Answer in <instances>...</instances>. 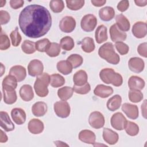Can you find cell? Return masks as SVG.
<instances>
[{"label":"cell","mask_w":147,"mask_h":147,"mask_svg":"<svg viewBox=\"0 0 147 147\" xmlns=\"http://www.w3.org/2000/svg\"><path fill=\"white\" fill-rule=\"evenodd\" d=\"M129 6V2L127 0L120 1L117 5V9L121 12L125 11Z\"/></svg>","instance_id":"obj_51"},{"label":"cell","mask_w":147,"mask_h":147,"mask_svg":"<svg viewBox=\"0 0 147 147\" xmlns=\"http://www.w3.org/2000/svg\"><path fill=\"white\" fill-rule=\"evenodd\" d=\"M67 60L70 63L74 68L80 67L83 62V57L78 54H72L67 57Z\"/></svg>","instance_id":"obj_38"},{"label":"cell","mask_w":147,"mask_h":147,"mask_svg":"<svg viewBox=\"0 0 147 147\" xmlns=\"http://www.w3.org/2000/svg\"><path fill=\"white\" fill-rule=\"evenodd\" d=\"M65 83V79L58 74H54L50 76V84L54 88L63 86Z\"/></svg>","instance_id":"obj_35"},{"label":"cell","mask_w":147,"mask_h":147,"mask_svg":"<svg viewBox=\"0 0 147 147\" xmlns=\"http://www.w3.org/2000/svg\"><path fill=\"white\" fill-rule=\"evenodd\" d=\"M73 89L74 92H76V94L83 95L86 94L90 92L91 90V87L90 84L87 82L85 84L81 86L74 85L73 87Z\"/></svg>","instance_id":"obj_46"},{"label":"cell","mask_w":147,"mask_h":147,"mask_svg":"<svg viewBox=\"0 0 147 147\" xmlns=\"http://www.w3.org/2000/svg\"><path fill=\"white\" fill-rule=\"evenodd\" d=\"M48 110L47 105L44 102H36L32 107L33 114L37 117L44 116Z\"/></svg>","instance_id":"obj_23"},{"label":"cell","mask_w":147,"mask_h":147,"mask_svg":"<svg viewBox=\"0 0 147 147\" xmlns=\"http://www.w3.org/2000/svg\"><path fill=\"white\" fill-rule=\"evenodd\" d=\"M54 142H55V144L57 146H68V145H67L65 143H64V142H63L62 141H56Z\"/></svg>","instance_id":"obj_57"},{"label":"cell","mask_w":147,"mask_h":147,"mask_svg":"<svg viewBox=\"0 0 147 147\" xmlns=\"http://www.w3.org/2000/svg\"><path fill=\"white\" fill-rule=\"evenodd\" d=\"M76 27V21L71 16L64 17L59 22L60 29L64 33L72 32Z\"/></svg>","instance_id":"obj_10"},{"label":"cell","mask_w":147,"mask_h":147,"mask_svg":"<svg viewBox=\"0 0 147 147\" xmlns=\"http://www.w3.org/2000/svg\"><path fill=\"white\" fill-rule=\"evenodd\" d=\"M97 24L96 17L91 14H86L83 17L80 22L81 28L83 30L90 32L94 30Z\"/></svg>","instance_id":"obj_5"},{"label":"cell","mask_w":147,"mask_h":147,"mask_svg":"<svg viewBox=\"0 0 147 147\" xmlns=\"http://www.w3.org/2000/svg\"><path fill=\"white\" fill-rule=\"evenodd\" d=\"M57 69L61 74L67 75L71 73L72 71V66L67 60H61L59 61L56 65Z\"/></svg>","instance_id":"obj_32"},{"label":"cell","mask_w":147,"mask_h":147,"mask_svg":"<svg viewBox=\"0 0 147 147\" xmlns=\"http://www.w3.org/2000/svg\"><path fill=\"white\" fill-rule=\"evenodd\" d=\"M94 93L95 95L99 97L106 98L113 93V89L110 86H107L103 84H98L95 88Z\"/></svg>","instance_id":"obj_19"},{"label":"cell","mask_w":147,"mask_h":147,"mask_svg":"<svg viewBox=\"0 0 147 147\" xmlns=\"http://www.w3.org/2000/svg\"><path fill=\"white\" fill-rule=\"evenodd\" d=\"M45 52L49 57H56L60 53V46L56 42H51Z\"/></svg>","instance_id":"obj_39"},{"label":"cell","mask_w":147,"mask_h":147,"mask_svg":"<svg viewBox=\"0 0 147 147\" xmlns=\"http://www.w3.org/2000/svg\"><path fill=\"white\" fill-rule=\"evenodd\" d=\"M134 2L137 6L140 7H144L147 5L146 0H135Z\"/></svg>","instance_id":"obj_56"},{"label":"cell","mask_w":147,"mask_h":147,"mask_svg":"<svg viewBox=\"0 0 147 147\" xmlns=\"http://www.w3.org/2000/svg\"><path fill=\"white\" fill-rule=\"evenodd\" d=\"M49 7L52 11L57 13L61 12L64 8V2L61 0H53L49 2Z\"/></svg>","instance_id":"obj_41"},{"label":"cell","mask_w":147,"mask_h":147,"mask_svg":"<svg viewBox=\"0 0 147 147\" xmlns=\"http://www.w3.org/2000/svg\"><path fill=\"white\" fill-rule=\"evenodd\" d=\"M146 23L142 21L136 22L132 28L133 34L138 38H142L145 37L147 33Z\"/></svg>","instance_id":"obj_13"},{"label":"cell","mask_w":147,"mask_h":147,"mask_svg":"<svg viewBox=\"0 0 147 147\" xmlns=\"http://www.w3.org/2000/svg\"><path fill=\"white\" fill-rule=\"evenodd\" d=\"M36 42L32 41L25 40L21 45L22 51L26 54H32L36 52Z\"/></svg>","instance_id":"obj_37"},{"label":"cell","mask_w":147,"mask_h":147,"mask_svg":"<svg viewBox=\"0 0 147 147\" xmlns=\"http://www.w3.org/2000/svg\"><path fill=\"white\" fill-rule=\"evenodd\" d=\"M81 48L86 53H91L95 49V44L93 38L85 37L81 41Z\"/></svg>","instance_id":"obj_34"},{"label":"cell","mask_w":147,"mask_h":147,"mask_svg":"<svg viewBox=\"0 0 147 147\" xmlns=\"http://www.w3.org/2000/svg\"><path fill=\"white\" fill-rule=\"evenodd\" d=\"M110 36L111 40L114 42L125 41L127 37L126 33L120 30L116 24H113L110 28Z\"/></svg>","instance_id":"obj_12"},{"label":"cell","mask_w":147,"mask_h":147,"mask_svg":"<svg viewBox=\"0 0 147 147\" xmlns=\"http://www.w3.org/2000/svg\"><path fill=\"white\" fill-rule=\"evenodd\" d=\"M129 99L133 103L140 102L143 98V94L140 90H130L129 91Z\"/></svg>","instance_id":"obj_44"},{"label":"cell","mask_w":147,"mask_h":147,"mask_svg":"<svg viewBox=\"0 0 147 147\" xmlns=\"http://www.w3.org/2000/svg\"><path fill=\"white\" fill-rule=\"evenodd\" d=\"M20 95L21 98L25 102L31 100L34 96V93L32 86L29 84L23 85L20 90Z\"/></svg>","instance_id":"obj_24"},{"label":"cell","mask_w":147,"mask_h":147,"mask_svg":"<svg viewBox=\"0 0 147 147\" xmlns=\"http://www.w3.org/2000/svg\"><path fill=\"white\" fill-rule=\"evenodd\" d=\"M98 55L100 57L111 64H118L120 61L119 56L115 52L114 45L111 42H108L103 44L99 48Z\"/></svg>","instance_id":"obj_2"},{"label":"cell","mask_w":147,"mask_h":147,"mask_svg":"<svg viewBox=\"0 0 147 147\" xmlns=\"http://www.w3.org/2000/svg\"><path fill=\"white\" fill-rule=\"evenodd\" d=\"M79 139L83 142L94 144L96 140L95 133L90 130H83L79 134Z\"/></svg>","instance_id":"obj_22"},{"label":"cell","mask_w":147,"mask_h":147,"mask_svg":"<svg viewBox=\"0 0 147 147\" xmlns=\"http://www.w3.org/2000/svg\"><path fill=\"white\" fill-rule=\"evenodd\" d=\"M122 110L128 118L131 119H136L138 117V109L136 105L125 103L122 106Z\"/></svg>","instance_id":"obj_14"},{"label":"cell","mask_w":147,"mask_h":147,"mask_svg":"<svg viewBox=\"0 0 147 147\" xmlns=\"http://www.w3.org/2000/svg\"><path fill=\"white\" fill-rule=\"evenodd\" d=\"M146 48H147L146 42H143L140 44L137 48V52L139 53V55L145 58L147 57Z\"/></svg>","instance_id":"obj_50"},{"label":"cell","mask_w":147,"mask_h":147,"mask_svg":"<svg viewBox=\"0 0 147 147\" xmlns=\"http://www.w3.org/2000/svg\"><path fill=\"white\" fill-rule=\"evenodd\" d=\"M8 140V138L7 135L2 130H0V142L5 143L7 142Z\"/></svg>","instance_id":"obj_54"},{"label":"cell","mask_w":147,"mask_h":147,"mask_svg":"<svg viewBox=\"0 0 147 147\" xmlns=\"http://www.w3.org/2000/svg\"><path fill=\"white\" fill-rule=\"evenodd\" d=\"M24 1L22 0H11L10 1V5L11 8L17 9L23 6Z\"/></svg>","instance_id":"obj_52"},{"label":"cell","mask_w":147,"mask_h":147,"mask_svg":"<svg viewBox=\"0 0 147 147\" xmlns=\"http://www.w3.org/2000/svg\"><path fill=\"white\" fill-rule=\"evenodd\" d=\"M11 116L13 121L17 125H22L26 121V113L21 108H14L11 111Z\"/></svg>","instance_id":"obj_16"},{"label":"cell","mask_w":147,"mask_h":147,"mask_svg":"<svg viewBox=\"0 0 147 147\" xmlns=\"http://www.w3.org/2000/svg\"><path fill=\"white\" fill-rule=\"evenodd\" d=\"M105 122L104 116L99 111H93L89 115L88 123L94 129H99L105 125Z\"/></svg>","instance_id":"obj_7"},{"label":"cell","mask_w":147,"mask_h":147,"mask_svg":"<svg viewBox=\"0 0 147 147\" xmlns=\"http://www.w3.org/2000/svg\"><path fill=\"white\" fill-rule=\"evenodd\" d=\"M88 76L86 72L84 70H79L75 72L73 76L74 85L81 86L87 82Z\"/></svg>","instance_id":"obj_28"},{"label":"cell","mask_w":147,"mask_h":147,"mask_svg":"<svg viewBox=\"0 0 147 147\" xmlns=\"http://www.w3.org/2000/svg\"><path fill=\"white\" fill-rule=\"evenodd\" d=\"M50 84V76L48 73H43L38 76L34 84V89L40 97L46 96L49 92L48 86Z\"/></svg>","instance_id":"obj_4"},{"label":"cell","mask_w":147,"mask_h":147,"mask_svg":"<svg viewBox=\"0 0 147 147\" xmlns=\"http://www.w3.org/2000/svg\"><path fill=\"white\" fill-rule=\"evenodd\" d=\"M6 3V1H3V0H1L0 1V7H3Z\"/></svg>","instance_id":"obj_59"},{"label":"cell","mask_w":147,"mask_h":147,"mask_svg":"<svg viewBox=\"0 0 147 147\" xmlns=\"http://www.w3.org/2000/svg\"><path fill=\"white\" fill-rule=\"evenodd\" d=\"M100 79L106 84H111L115 87H119L122 84V76L115 72L112 68H103L99 72Z\"/></svg>","instance_id":"obj_3"},{"label":"cell","mask_w":147,"mask_h":147,"mask_svg":"<svg viewBox=\"0 0 147 147\" xmlns=\"http://www.w3.org/2000/svg\"><path fill=\"white\" fill-rule=\"evenodd\" d=\"M54 111L57 116L59 117L65 118L68 117L71 112L69 105L65 100H60L54 103Z\"/></svg>","instance_id":"obj_6"},{"label":"cell","mask_w":147,"mask_h":147,"mask_svg":"<svg viewBox=\"0 0 147 147\" xmlns=\"http://www.w3.org/2000/svg\"><path fill=\"white\" fill-rule=\"evenodd\" d=\"M28 130L33 134H37L41 133L44 129L43 122L38 119L33 118L28 123Z\"/></svg>","instance_id":"obj_17"},{"label":"cell","mask_w":147,"mask_h":147,"mask_svg":"<svg viewBox=\"0 0 147 147\" xmlns=\"http://www.w3.org/2000/svg\"><path fill=\"white\" fill-rule=\"evenodd\" d=\"M102 136L104 141L110 145L115 144L119 139L118 134L109 128L103 129Z\"/></svg>","instance_id":"obj_18"},{"label":"cell","mask_w":147,"mask_h":147,"mask_svg":"<svg viewBox=\"0 0 147 147\" xmlns=\"http://www.w3.org/2000/svg\"><path fill=\"white\" fill-rule=\"evenodd\" d=\"M1 76H2L5 72V67L3 66V64L2 63H1Z\"/></svg>","instance_id":"obj_58"},{"label":"cell","mask_w":147,"mask_h":147,"mask_svg":"<svg viewBox=\"0 0 147 147\" xmlns=\"http://www.w3.org/2000/svg\"><path fill=\"white\" fill-rule=\"evenodd\" d=\"M17 80L10 75H7L2 81V88L7 90H15L17 86Z\"/></svg>","instance_id":"obj_31"},{"label":"cell","mask_w":147,"mask_h":147,"mask_svg":"<svg viewBox=\"0 0 147 147\" xmlns=\"http://www.w3.org/2000/svg\"><path fill=\"white\" fill-rule=\"evenodd\" d=\"M107 28L103 25H100L96 28L95 32V37L98 44H101L107 40Z\"/></svg>","instance_id":"obj_27"},{"label":"cell","mask_w":147,"mask_h":147,"mask_svg":"<svg viewBox=\"0 0 147 147\" xmlns=\"http://www.w3.org/2000/svg\"><path fill=\"white\" fill-rule=\"evenodd\" d=\"M128 67L131 71L135 73H140L144 70L145 64L142 59L134 57L130 58L129 60Z\"/></svg>","instance_id":"obj_11"},{"label":"cell","mask_w":147,"mask_h":147,"mask_svg":"<svg viewBox=\"0 0 147 147\" xmlns=\"http://www.w3.org/2000/svg\"><path fill=\"white\" fill-rule=\"evenodd\" d=\"M121 103V96L119 95H115L107 100V107L109 110L114 111L118 110L120 107Z\"/></svg>","instance_id":"obj_30"},{"label":"cell","mask_w":147,"mask_h":147,"mask_svg":"<svg viewBox=\"0 0 147 147\" xmlns=\"http://www.w3.org/2000/svg\"><path fill=\"white\" fill-rule=\"evenodd\" d=\"M91 3L96 7H100L104 5L106 3V1L105 0H92L91 1Z\"/></svg>","instance_id":"obj_53"},{"label":"cell","mask_w":147,"mask_h":147,"mask_svg":"<svg viewBox=\"0 0 147 147\" xmlns=\"http://www.w3.org/2000/svg\"><path fill=\"white\" fill-rule=\"evenodd\" d=\"M128 86L131 90H141L145 87V81L137 76H131L128 80Z\"/></svg>","instance_id":"obj_21"},{"label":"cell","mask_w":147,"mask_h":147,"mask_svg":"<svg viewBox=\"0 0 147 147\" xmlns=\"http://www.w3.org/2000/svg\"><path fill=\"white\" fill-rule=\"evenodd\" d=\"M44 65L42 63L37 59L31 60L28 65V74L31 76H38L42 74Z\"/></svg>","instance_id":"obj_8"},{"label":"cell","mask_w":147,"mask_h":147,"mask_svg":"<svg viewBox=\"0 0 147 147\" xmlns=\"http://www.w3.org/2000/svg\"><path fill=\"white\" fill-rule=\"evenodd\" d=\"M146 100H145L144 101V103L141 105V110H142V116L145 118H146Z\"/></svg>","instance_id":"obj_55"},{"label":"cell","mask_w":147,"mask_h":147,"mask_svg":"<svg viewBox=\"0 0 147 147\" xmlns=\"http://www.w3.org/2000/svg\"><path fill=\"white\" fill-rule=\"evenodd\" d=\"M125 129L126 133L130 136H135L139 133L138 126L136 123L131 121H127Z\"/></svg>","instance_id":"obj_40"},{"label":"cell","mask_w":147,"mask_h":147,"mask_svg":"<svg viewBox=\"0 0 147 147\" xmlns=\"http://www.w3.org/2000/svg\"><path fill=\"white\" fill-rule=\"evenodd\" d=\"M115 46L117 51L121 55H125L127 54L129 52V46L125 43L123 42L122 41L116 42L115 44Z\"/></svg>","instance_id":"obj_48"},{"label":"cell","mask_w":147,"mask_h":147,"mask_svg":"<svg viewBox=\"0 0 147 147\" xmlns=\"http://www.w3.org/2000/svg\"><path fill=\"white\" fill-rule=\"evenodd\" d=\"M115 16L114 9L110 6H106L99 10V16L103 21L111 20Z\"/></svg>","instance_id":"obj_25"},{"label":"cell","mask_w":147,"mask_h":147,"mask_svg":"<svg viewBox=\"0 0 147 147\" xmlns=\"http://www.w3.org/2000/svg\"><path fill=\"white\" fill-rule=\"evenodd\" d=\"M9 75L14 76L18 82H22L26 76V69L21 65H14L10 68Z\"/></svg>","instance_id":"obj_20"},{"label":"cell","mask_w":147,"mask_h":147,"mask_svg":"<svg viewBox=\"0 0 147 147\" xmlns=\"http://www.w3.org/2000/svg\"><path fill=\"white\" fill-rule=\"evenodd\" d=\"M51 42L48 38H43L36 42L35 46L37 51L40 52H46Z\"/></svg>","instance_id":"obj_43"},{"label":"cell","mask_w":147,"mask_h":147,"mask_svg":"<svg viewBox=\"0 0 147 147\" xmlns=\"http://www.w3.org/2000/svg\"><path fill=\"white\" fill-rule=\"evenodd\" d=\"M75 45L73 38L69 36H65L62 38L60 41V47L65 51H69L72 50Z\"/></svg>","instance_id":"obj_36"},{"label":"cell","mask_w":147,"mask_h":147,"mask_svg":"<svg viewBox=\"0 0 147 147\" xmlns=\"http://www.w3.org/2000/svg\"><path fill=\"white\" fill-rule=\"evenodd\" d=\"M74 89L68 86H65L59 88L57 91V95L63 100H67L71 98L74 93Z\"/></svg>","instance_id":"obj_33"},{"label":"cell","mask_w":147,"mask_h":147,"mask_svg":"<svg viewBox=\"0 0 147 147\" xmlns=\"http://www.w3.org/2000/svg\"><path fill=\"white\" fill-rule=\"evenodd\" d=\"M67 7L71 10H78L80 9L84 5V0H74L66 1Z\"/></svg>","instance_id":"obj_42"},{"label":"cell","mask_w":147,"mask_h":147,"mask_svg":"<svg viewBox=\"0 0 147 147\" xmlns=\"http://www.w3.org/2000/svg\"><path fill=\"white\" fill-rule=\"evenodd\" d=\"M10 37L11 38L12 45L14 47H18L20 45L22 40L21 36L18 30V27H16V29L11 32Z\"/></svg>","instance_id":"obj_45"},{"label":"cell","mask_w":147,"mask_h":147,"mask_svg":"<svg viewBox=\"0 0 147 147\" xmlns=\"http://www.w3.org/2000/svg\"><path fill=\"white\" fill-rule=\"evenodd\" d=\"M10 19L9 13L5 10L0 11V21L1 25L7 24Z\"/></svg>","instance_id":"obj_49"},{"label":"cell","mask_w":147,"mask_h":147,"mask_svg":"<svg viewBox=\"0 0 147 147\" xmlns=\"http://www.w3.org/2000/svg\"><path fill=\"white\" fill-rule=\"evenodd\" d=\"M3 101L7 105L14 103L17 99V94L15 90H7L2 88Z\"/></svg>","instance_id":"obj_29"},{"label":"cell","mask_w":147,"mask_h":147,"mask_svg":"<svg viewBox=\"0 0 147 147\" xmlns=\"http://www.w3.org/2000/svg\"><path fill=\"white\" fill-rule=\"evenodd\" d=\"M115 21L116 25L120 30L122 32H127L130 29V22L122 14L117 15L115 17Z\"/></svg>","instance_id":"obj_26"},{"label":"cell","mask_w":147,"mask_h":147,"mask_svg":"<svg viewBox=\"0 0 147 147\" xmlns=\"http://www.w3.org/2000/svg\"><path fill=\"white\" fill-rule=\"evenodd\" d=\"M10 47V42L8 36L1 32L0 36V49L6 50Z\"/></svg>","instance_id":"obj_47"},{"label":"cell","mask_w":147,"mask_h":147,"mask_svg":"<svg viewBox=\"0 0 147 147\" xmlns=\"http://www.w3.org/2000/svg\"><path fill=\"white\" fill-rule=\"evenodd\" d=\"M127 121L125 116L120 112L114 114L110 119L112 127L117 130L125 129Z\"/></svg>","instance_id":"obj_9"},{"label":"cell","mask_w":147,"mask_h":147,"mask_svg":"<svg viewBox=\"0 0 147 147\" xmlns=\"http://www.w3.org/2000/svg\"><path fill=\"white\" fill-rule=\"evenodd\" d=\"M0 118H1V127L5 130L6 131H11L14 129V125L11 121L8 114L5 112L1 111L0 112Z\"/></svg>","instance_id":"obj_15"},{"label":"cell","mask_w":147,"mask_h":147,"mask_svg":"<svg viewBox=\"0 0 147 147\" xmlns=\"http://www.w3.org/2000/svg\"><path fill=\"white\" fill-rule=\"evenodd\" d=\"M18 24L22 33L30 38H39L45 35L52 26L49 10L40 5H30L20 13Z\"/></svg>","instance_id":"obj_1"}]
</instances>
